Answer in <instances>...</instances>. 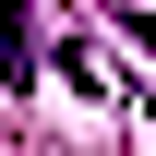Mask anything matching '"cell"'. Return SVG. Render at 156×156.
<instances>
[{
	"label": "cell",
	"instance_id": "cell-1",
	"mask_svg": "<svg viewBox=\"0 0 156 156\" xmlns=\"http://www.w3.org/2000/svg\"><path fill=\"white\" fill-rule=\"evenodd\" d=\"M0 84H36V12L0 0Z\"/></svg>",
	"mask_w": 156,
	"mask_h": 156
}]
</instances>
